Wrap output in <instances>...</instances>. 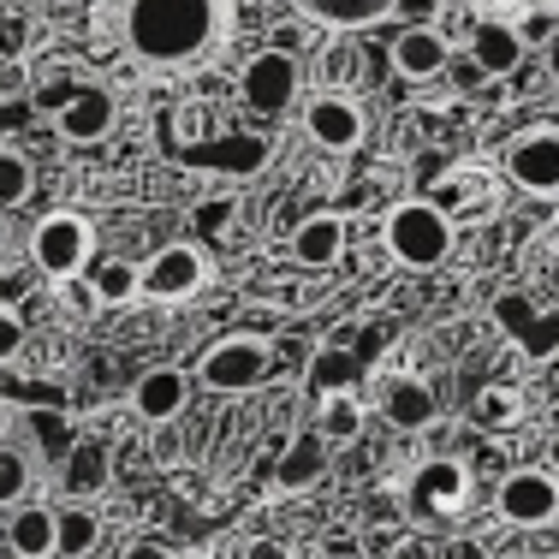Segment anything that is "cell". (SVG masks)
Masks as SVG:
<instances>
[{
	"label": "cell",
	"instance_id": "6da1fadb",
	"mask_svg": "<svg viewBox=\"0 0 559 559\" xmlns=\"http://www.w3.org/2000/svg\"><path fill=\"white\" fill-rule=\"evenodd\" d=\"M238 31L233 0H108V36L131 72L191 78L209 72Z\"/></svg>",
	"mask_w": 559,
	"mask_h": 559
},
{
	"label": "cell",
	"instance_id": "7a4b0ae2",
	"mask_svg": "<svg viewBox=\"0 0 559 559\" xmlns=\"http://www.w3.org/2000/svg\"><path fill=\"white\" fill-rule=\"evenodd\" d=\"M381 238H388L393 262H405V269H441L452 257V221L441 215L435 203H423V197H411V203H399L388 221H381Z\"/></svg>",
	"mask_w": 559,
	"mask_h": 559
},
{
	"label": "cell",
	"instance_id": "3957f363",
	"mask_svg": "<svg viewBox=\"0 0 559 559\" xmlns=\"http://www.w3.org/2000/svg\"><path fill=\"white\" fill-rule=\"evenodd\" d=\"M274 369V345L257 340V334H233L221 345H209L203 364H197V381L209 393H257Z\"/></svg>",
	"mask_w": 559,
	"mask_h": 559
},
{
	"label": "cell",
	"instance_id": "277c9868",
	"mask_svg": "<svg viewBox=\"0 0 559 559\" xmlns=\"http://www.w3.org/2000/svg\"><path fill=\"white\" fill-rule=\"evenodd\" d=\"M238 90H245V102L257 114H292L298 108V90H304V66H298V55H286V48H262V55L245 60Z\"/></svg>",
	"mask_w": 559,
	"mask_h": 559
},
{
	"label": "cell",
	"instance_id": "5b68a950",
	"mask_svg": "<svg viewBox=\"0 0 559 559\" xmlns=\"http://www.w3.org/2000/svg\"><path fill=\"white\" fill-rule=\"evenodd\" d=\"M495 512L512 530H548L559 524V476L554 471H506L495 488Z\"/></svg>",
	"mask_w": 559,
	"mask_h": 559
},
{
	"label": "cell",
	"instance_id": "8992f818",
	"mask_svg": "<svg viewBox=\"0 0 559 559\" xmlns=\"http://www.w3.org/2000/svg\"><path fill=\"white\" fill-rule=\"evenodd\" d=\"M506 179L524 197H559V126H530L506 143Z\"/></svg>",
	"mask_w": 559,
	"mask_h": 559
},
{
	"label": "cell",
	"instance_id": "52a82bcc",
	"mask_svg": "<svg viewBox=\"0 0 559 559\" xmlns=\"http://www.w3.org/2000/svg\"><path fill=\"white\" fill-rule=\"evenodd\" d=\"M90 250H96V233H90L84 215H48L31 233V262L55 280H72L90 269Z\"/></svg>",
	"mask_w": 559,
	"mask_h": 559
},
{
	"label": "cell",
	"instance_id": "ba28073f",
	"mask_svg": "<svg viewBox=\"0 0 559 559\" xmlns=\"http://www.w3.org/2000/svg\"><path fill=\"white\" fill-rule=\"evenodd\" d=\"M405 506H411V518L452 524V518H464V506H471V471H464L459 459L423 464V471L411 476V488H405Z\"/></svg>",
	"mask_w": 559,
	"mask_h": 559
},
{
	"label": "cell",
	"instance_id": "9c48e42d",
	"mask_svg": "<svg viewBox=\"0 0 559 559\" xmlns=\"http://www.w3.org/2000/svg\"><path fill=\"white\" fill-rule=\"evenodd\" d=\"M203 286H209V262L197 245H162L143 262V298H155V304H185Z\"/></svg>",
	"mask_w": 559,
	"mask_h": 559
},
{
	"label": "cell",
	"instance_id": "30bf717a",
	"mask_svg": "<svg viewBox=\"0 0 559 559\" xmlns=\"http://www.w3.org/2000/svg\"><path fill=\"white\" fill-rule=\"evenodd\" d=\"M304 131H310L316 150L352 155L357 143H364V108H357L352 96H340V90H322V96L304 102Z\"/></svg>",
	"mask_w": 559,
	"mask_h": 559
},
{
	"label": "cell",
	"instance_id": "8fae6325",
	"mask_svg": "<svg viewBox=\"0 0 559 559\" xmlns=\"http://www.w3.org/2000/svg\"><path fill=\"white\" fill-rule=\"evenodd\" d=\"M114 119H119V102L108 84H78L72 102L55 114V131L66 143H102L114 131Z\"/></svg>",
	"mask_w": 559,
	"mask_h": 559
},
{
	"label": "cell",
	"instance_id": "7c38bea8",
	"mask_svg": "<svg viewBox=\"0 0 559 559\" xmlns=\"http://www.w3.org/2000/svg\"><path fill=\"white\" fill-rule=\"evenodd\" d=\"M447 60H452V43H447L441 24H405L393 36V72L399 78H417V84L423 78H441Z\"/></svg>",
	"mask_w": 559,
	"mask_h": 559
},
{
	"label": "cell",
	"instance_id": "4fadbf2b",
	"mask_svg": "<svg viewBox=\"0 0 559 559\" xmlns=\"http://www.w3.org/2000/svg\"><path fill=\"white\" fill-rule=\"evenodd\" d=\"M108 483H114V452H108V447H102V441H72V447H66V459H60V488H66L78 506L96 500V495H108Z\"/></svg>",
	"mask_w": 559,
	"mask_h": 559
},
{
	"label": "cell",
	"instance_id": "5bb4252c",
	"mask_svg": "<svg viewBox=\"0 0 559 559\" xmlns=\"http://www.w3.org/2000/svg\"><path fill=\"white\" fill-rule=\"evenodd\" d=\"M524 36H518V24H500V19H488V24H476L471 31V60H476V72H488V78H506V72H518L524 66Z\"/></svg>",
	"mask_w": 559,
	"mask_h": 559
},
{
	"label": "cell",
	"instance_id": "9a60e30c",
	"mask_svg": "<svg viewBox=\"0 0 559 559\" xmlns=\"http://www.w3.org/2000/svg\"><path fill=\"white\" fill-rule=\"evenodd\" d=\"M7 548L19 554V559H55L60 548V536H55V506H12V518H7Z\"/></svg>",
	"mask_w": 559,
	"mask_h": 559
},
{
	"label": "cell",
	"instance_id": "2e32d148",
	"mask_svg": "<svg viewBox=\"0 0 559 559\" xmlns=\"http://www.w3.org/2000/svg\"><path fill=\"white\" fill-rule=\"evenodd\" d=\"M131 405H138L143 423H173L185 411V369H150V376H138V393H131Z\"/></svg>",
	"mask_w": 559,
	"mask_h": 559
},
{
	"label": "cell",
	"instance_id": "e0dca14e",
	"mask_svg": "<svg viewBox=\"0 0 559 559\" xmlns=\"http://www.w3.org/2000/svg\"><path fill=\"white\" fill-rule=\"evenodd\" d=\"M292 257H298L304 269H334V262L345 257V221L340 215L298 221V233H292Z\"/></svg>",
	"mask_w": 559,
	"mask_h": 559
},
{
	"label": "cell",
	"instance_id": "ac0fdd59",
	"mask_svg": "<svg viewBox=\"0 0 559 559\" xmlns=\"http://www.w3.org/2000/svg\"><path fill=\"white\" fill-rule=\"evenodd\" d=\"M381 411H388V423H399V429H423V423H435V393L417 376H393L388 393H381Z\"/></svg>",
	"mask_w": 559,
	"mask_h": 559
},
{
	"label": "cell",
	"instance_id": "d6986e66",
	"mask_svg": "<svg viewBox=\"0 0 559 559\" xmlns=\"http://www.w3.org/2000/svg\"><path fill=\"white\" fill-rule=\"evenodd\" d=\"M90 292H96V304H108V310L138 304L143 298V269L126 262V257H102L96 269H90Z\"/></svg>",
	"mask_w": 559,
	"mask_h": 559
},
{
	"label": "cell",
	"instance_id": "ffe728a7",
	"mask_svg": "<svg viewBox=\"0 0 559 559\" xmlns=\"http://www.w3.org/2000/svg\"><path fill=\"white\" fill-rule=\"evenodd\" d=\"M55 559H90L102 548V518H90V506H55Z\"/></svg>",
	"mask_w": 559,
	"mask_h": 559
},
{
	"label": "cell",
	"instance_id": "44dd1931",
	"mask_svg": "<svg viewBox=\"0 0 559 559\" xmlns=\"http://www.w3.org/2000/svg\"><path fill=\"white\" fill-rule=\"evenodd\" d=\"M518 417H524V393L512 388V381H488L483 393L471 399V423L476 429H518Z\"/></svg>",
	"mask_w": 559,
	"mask_h": 559
},
{
	"label": "cell",
	"instance_id": "7402d4cb",
	"mask_svg": "<svg viewBox=\"0 0 559 559\" xmlns=\"http://www.w3.org/2000/svg\"><path fill=\"white\" fill-rule=\"evenodd\" d=\"M316 435H322L328 447H345L364 435V405H357L352 393H328L322 405H316Z\"/></svg>",
	"mask_w": 559,
	"mask_h": 559
},
{
	"label": "cell",
	"instance_id": "603a6c76",
	"mask_svg": "<svg viewBox=\"0 0 559 559\" xmlns=\"http://www.w3.org/2000/svg\"><path fill=\"white\" fill-rule=\"evenodd\" d=\"M31 185H36L31 155L12 150V143H0V215H7V209H24V203H31Z\"/></svg>",
	"mask_w": 559,
	"mask_h": 559
},
{
	"label": "cell",
	"instance_id": "cb8c5ba5",
	"mask_svg": "<svg viewBox=\"0 0 559 559\" xmlns=\"http://www.w3.org/2000/svg\"><path fill=\"white\" fill-rule=\"evenodd\" d=\"M31 483H36V471H31V452H19V447H0V506H24L31 500Z\"/></svg>",
	"mask_w": 559,
	"mask_h": 559
},
{
	"label": "cell",
	"instance_id": "d4e9b609",
	"mask_svg": "<svg viewBox=\"0 0 559 559\" xmlns=\"http://www.w3.org/2000/svg\"><path fill=\"white\" fill-rule=\"evenodd\" d=\"M310 381H316V393H352L357 388V357L352 352H316V364H310Z\"/></svg>",
	"mask_w": 559,
	"mask_h": 559
},
{
	"label": "cell",
	"instance_id": "484cf974",
	"mask_svg": "<svg viewBox=\"0 0 559 559\" xmlns=\"http://www.w3.org/2000/svg\"><path fill=\"white\" fill-rule=\"evenodd\" d=\"M322 452H328L322 435H310V441L292 447V459L280 464V488H310L316 476H322Z\"/></svg>",
	"mask_w": 559,
	"mask_h": 559
},
{
	"label": "cell",
	"instance_id": "4316f807",
	"mask_svg": "<svg viewBox=\"0 0 559 559\" xmlns=\"http://www.w3.org/2000/svg\"><path fill=\"white\" fill-rule=\"evenodd\" d=\"M488 316H495V328H500V334L524 340L530 328H536V316H542V310L524 298V292H500V298H495V310H488Z\"/></svg>",
	"mask_w": 559,
	"mask_h": 559
},
{
	"label": "cell",
	"instance_id": "83f0119b",
	"mask_svg": "<svg viewBox=\"0 0 559 559\" xmlns=\"http://www.w3.org/2000/svg\"><path fill=\"white\" fill-rule=\"evenodd\" d=\"M518 352H524L530 364H542V357H554V352H559V310H554V316H536V328H530V334L518 340Z\"/></svg>",
	"mask_w": 559,
	"mask_h": 559
},
{
	"label": "cell",
	"instance_id": "f1b7e54d",
	"mask_svg": "<svg viewBox=\"0 0 559 559\" xmlns=\"http://www.w3.org/2000/svg\"><path fill=\"white\" fill-rule=\"evenodd\" d=\"M19 352H24V322H19V310L0 304V364H12Z\"/></svg>",
	"mask_w": 559,
	"mask_h": 559
},
{
	"label": "cell",
	"instance_id": "f546056e",
	"mask_svg": "<svg viewBox=\"0 0 559 559\" xmlns=\"http://www.w3.org/2000/svg\"><path fill=\"white\" fill-rule=\"evenodd\" d=\"M393 12L405 24H435V19H441V0H393Z\"/></svg>",
	"mask_w": 559,
	"mask_h": 559
},
{
	"label": "cell",
	"instance_id": "4dcf8cb0",
	"mask_svg": "<svg viewBox=\"0 0 559 559\" xmlns=\"http://www.w3.org/2000/svg\"><path fill=\"white\" fill-rule=\"evenodd\" d=\"M72 90H78V84H66V78H55V84H43V90H36V108H43V114H60L66 102H72Z\"/></svg>",
	"mask_w": 559,
	"mask_h": 559
},
{
	"label": "cell",
	"instance_id": "1f68e13d",
	"mask_svg": "<svg viewBox=\"0 0 559 559\" xmlns=\"http://www.w3.org/2000/svg\"><path fill=\"white\" fill-rule=\"evenodd\" d=\"M126 559H179V554H167L162 542H131V548H126Z\"/></svg>",
	"mask_w": 559,
	"mask_h": 559
},
{
	"label": "cell",
	"instance_id": "d6a6232c",
	"mask_svg": "<svg viewBox=\"0 0 559 559\" xmlns=\"http://www.w3.org/2000/svg\"><path fill=\"white\" fill-rule=\"evenodd\" d=\"M542 471L559 476V429H554V441H548V459H542Z\"/></svg>",
	"mask_w": 559,
	"mask_h": 559
},
{
	"label": "cell",
	"instance_id": "836d02e7",
	"mask_svg": "<svg viewBox=\"0 0 559 559\" xmlns=\"http://www.w3.org/2000/svg\"><path fill=\"white\" fill-rule=\"evenodd\" d=\"M12 393V376H7V364H0V399H7Z\"/></svg>",
	"mask_w": 559,
	"mask_h": 559
},
{
	"label": "cell",
	"instance_id": "e575fe53",
	"mask_svg": "<svg viewBox=\"0 0 559 559\" xmlns=\"http://www.w3.org/2000/svg\"><path fill=\"white\" fill-rule=\"evenodd\" d=\"M530 7H554V0H530Z\"/></svg>",
	"mask_w": 559,
	"mask_h": 559
},
{
	"label": "cell",
	"instance_id": "d590c367",
	"mask_svg": "<svg viewBox=\"0 0 559 559\" xmlns=\"http://www.w3.org/2000/svg\"><path fill=\"white\" fill-rule=\"evenodd\" d=\"M554 286H559V262H554Z\"/></svg>",
	"mask_w": 559,
	"mask_h": 559
},
{
	"label": "cell",
	"instance_id": "8d00e7d4",
	"mask_svg": "<svg viewBox=\"0 0 559 559\" xmlns=\"http://www.w3.org/2000/svg\"><path fill=\"white\" fill-rule=\"evenodd\" d=\"M340 559H357V554H340Z\"/></svg>",
	"mask_w": 559,
	"mask_h": 559
},
{
	"label": "cell",
	"instance_id": "74e56055",
	"mask_svg": "<svg viewBox=\"0 0 559 559\" xmlns=\"http://www.w3.org/2000/svg\"><path fill=\"white\" fill-rule=\"evenodd\" d=\"M483 7H495V0H483Z\"/></svg>",
	"mask_w": 559,
	"mask_h": 559
}]
</instances>
